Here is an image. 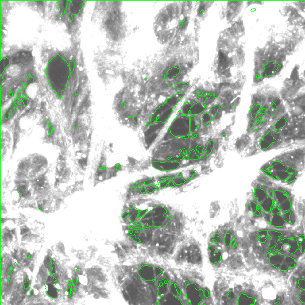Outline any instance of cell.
I'll use <instances>...</instances> for the list:
<instances>
[{
  "instance_id": "cell-33",
  "label": "cell",
  "mask_w": 305,
  "mask_h": 305,
  "mask_svg": "<svg viewBox=\"0 0 305 305\" xmlns=\"http://www.w3.org/2000/svg\"><path fill=\"white\" fill-rule=\"evenodd\" d=\"M183 158H184V156H178V157H169V160H181Z\"/></svg>"
},
{
  "instance_id": "cell-40",
  "label": "cell",
  "mask_w": 305,
  "mask_h": 305,
  "mask_svg": "<svg viewBox=\"0 0 305 305\" xmlns=\"http://www.w3.org/2000/svg\"><path fill=\"white\" fill-rule=\"evenodd\" d=\"M120 164H117L115 165V170H120Z\"/></svg>"
},
{
  "instance_id": "cell-29",
  "label": "cell",
  "mask_w": 305,
  "mask_h": 305,
  "mask_svg": "<svg viewBox=\"0 0 305 305\" xmlns=\"http://www.w3.org/2000/svg\"><path fill=\"white\" fill-rule=\"evenodd\" d=\"M30 280L29 279L28 276H25L24 279H23V284H22V287H23V290L26 288V287L27 286L28 284L29 283Z\"/></svg>"
},
{
  "instance_id": "cell-1",
  "label": "cell",
  "mask_w": 305,
  "mask_h": 305,
  "mask_svg": "<svg viewBox=\"0 0 305 305\" xmlns=\"http://www.w3.org/2000/svg\"><path fill=\"white\" fill-rule=\"evenodd\" d=\"M265 257L269 265L281 272H289L293 270L299 260L296 257L281 252L268 250H266Z\"/></svg>"
},
{
  "instance_id": "cell-30",
  "label": "cell",
  "mask_w": 305,
  "mask_h": 305,
  "mask_svg": "<svg viewBox=\"0 0 305 305\" xmlns=\"http://www.w3.org/2000/svg\"><path fill=\"white\" fill-rule=\"evenodd\" d=\"M157 136V134H153V135H152V136H150L147 139V144L150 145V144H152V141L155 139V138Z\"/></svg>"
},
{
  "instance_id": "cell-28",
  "label": "cell",
  "mask_w": 305,
  "mask_h": 305,
  "mask_svg": "<svg viewBox=\"0 0 305 305\" xmlns=\"http://www.w3.org/2000/svg\"><path fill=\"white\" fill-rule=\"evenodd\" d=\"M281 210L280 209V207L278 206L275 205L273 207V208L272 209L270 214H272V215H279L281 213Z\"/></svg>"
},
{
  "instance_id": "cell-36",
  "label": "cell",
  "mask_w": 305,
  "mask_h": 305,
  "mask_svg": "<svg viewBox=\"0 0 305 305\" xmlns=\"http://www.w3.org/2000/svg\"><path fill=\"white\" fill-rule=\"evenodd\" d=\"M204 11V7H201L199 9V14H203Z\"/></svg>"
},
{
  "instance_id": "cell-25",
  "label": "cell",
  "mask_w": 305,
  "mask_h": 305,
  "mask_svg": "<svg viewBox=\"0 0 305 305\" xmlns=\"http://www.w3.org/2000/svg\"><path fill=\"white\" fill-rule=\"evenodd\" d=\"M219 110H220V109H219V107L218 106H214L212 107V108L210 110V112L211 114V115L212 117L216 116L218 114Z\"/></svg>"
},
{
  "instance_id": "cell-37",
  "label": "cell",
  "mask_w": 305,
  "mask_h": 305,
  "mask_svg": "<svg viewBox=\"0 0 305 305\" xmlns=\"http://www.w3.org/2000/svg\"><path fill=\"white\" fill-rule=\"evenodd\" d=\"M75 272H76V273H81V268H80L79 267H76L75 268Z\"/></svg>"
},
{
  "instance_id": "cell-26",
  "label": "cell",
  "mask_w": 305,
  "mask_h": 305,
  "mask_svg": "<svg viewBox=\"0 0 305 305\" xmlns=\"http://www.w3.org/2000/svg\"><path fill=\"white\" fill-rule=\"evenodd\" d=\"M173 181L174 182L175 184H176V185H182V184H184L186 183L185 180L183 178H180V177L175 178L173 180Z\"/></svg>"
},
{
  "instance_id": "cell-23",
  "label": "cell",
  "mask_w": 305,
  "mask_h": 305,
  "mask_svg": "<svg viewBox=\"0 0 305 305\" xmlns=\"http://www.w3.org/2000/svg\"><path fill=\"white\" fill-rule=\"evenodd\" d=\"M212 115H210L209 113H206L204 114L203 117H202V120H203V123L204 125H207L210 123L211 119H212Z\"/></svg>"
},
{
  "instance_id": "cell-11",
  "label": "cell",
  "mask_w": 305,
  "mask_h": 305,
  "mask_svg": "<svg viewBox=\"0 0 305 305\" xmlns=\"http://www.w3.org/2000/svg\"><path fill=\"white\" fill-rule=\"evenodd\" d=\"M282 216L284 218L285 223H286L293 225L295 222V216L293 213V212H292L291 210L286 212H284Z\"/></svg>"
},
{
  "instance_id": "cell-22",
  "label": "cell",
  "mask_w": 305,
  "mask_h": 305,
  "mask_svg": "<svg viewBox=\"0 0 305 305\" xmlns=\"http://www.w3.org/2000/svg\"><path fill=\"white\" fill-rule=\"evenodd\" d=\"M72 281L71 280H69L67 282V286L66 288V293H67V297L68 299H71L73 295V293L71 292V284Z\"/></svg>"
},
{
  "instance_id": "cell-16",
  "label": "cell",
  "mask_w": 305,
  "mask_h": 305,
  "mask_svg": "<svg viewBox=\"0 0 305 305\" xmlns=\"http://www.w3.org/2000/svg\"><path fill=\"white\" fill-rule=\"evenodd\" d=\"M204 109V106L203 105L201 104H194L192 107H191V114H194V115H197V114H200Z\"/></svg>"
},
{
  "instance_id": "cell-4",
  "label": "cell",
  "mask_w": 305,
  "mask_h": 305,
  "mask_svg": "<svg viewBox=\"0 0 305 305\" xmlns=\"http://www.w3.org/2000/svg\"><path fill=\"white\" fill-rule=\"evenodd\" d=\"M180 164L177 162H157L155 161L152 163V166L156 169L160 170H172L178 168Z\"/></svg>"
},
{
  "instance_id": "cell-41",
  "label": "cell",
  "mask_w": 305,
  "mask_h": 305,
  "mask_svg": "<svg viewBox=\"0 0 305 305\" xmlns=\"http://www.w3.org/2000/svg\"><path fill=\"white\" fill-rule=\"evenodd\" d=\"M10 281H11V276H9V278H7V281H6L7 284H9V283L10 282Z\"/></svg>"
},
{
  "instance_id": "cell-3",
  "label": "cell",
  "mask_w": 305,
  "mask_h": 305,
  "mask_svg": "<svg viewBox=\"0 0 305 305\" xmlns=\"http://www.w3.org/2000/svg\"><path fill=\"white\" fill-rule=\"evenodd\" d=\"M269 196L273 199L275 204L278 206H280L286 200L290 198L286 192L280 189H275L272 191Z\"/></svg>"
},
{
  "instance_id": "cell-31",
  "label": "cell",
  "mask_w": 305,
  "mask_h": 305,
  "mask_svg": "<svg viewBox=\"0 0 305 305\" xmlns=\"http://www.w3.org/2000/svg\"><path fill=\"white\" fill-rule=\"evenodd\" d=\"M14 267L13 265H10L9 267V268H8V271H7V275L9 276H11L14 273Z\"/></svg>"
},
{
  "instance_id": "cell-6",
  "label": "cell",
  "mask_w": 305,
  "mask_h": 305,
  "mask_svg": "<svg viewBox=\"0 0 305 305\" xmlns=\"http://www.w3.org/2000/svg\"><path fill=\"white\" fill-rule=\"evenodd\" d=\"M270 225L276 228H283L285 225V222L281 215H272L269 221Z\"/></svg>"
},
{
  "instance_id": "cell-10",
  "label": "cell",
  "mask_w": 305,
  "mask_h": 305,
  "mask_svg": "<svg viewBox=\"0 0 305 305\" xmlns=\"http://www.w3.org/2000/svg\"><path fill=\"white\" fill-rule=\"evenodd\" d=\"M269 167L273 171H275V172L285 170L288 168L283 162H281L279 160H275V161L272 162Z\"/></svg>"
},
{
  "instance_id": "cell-18",
  "label": "cell",
  "mask_w": 305,
  "mask_h": 305,
  "mask_svg": "<svg viewBox=\"0 0 305 305\" xmlns=\"http://www.w3.org/2000/svg\"><path fill=\"white\" fill-rule=\"evenodd\" d=\"M214 142L213 141H210L205 148L206 157H209L211 154L214 149Z\"/></svg>"
},
{
  "instance_id": "cell-27",
  "label": "cell",
  "mask_w": 305,
  "mask_h": 305,
  "mask_svg": "<svg viewBox=\"0 0 305 305\" xmlns=\"http://www.w3.org/2000/svg\"><path fill=\"white\" fill-rule=\"evenodd\" d=\"M219 59H220V62L222 64H225L226 63L227 57H226V55L223 52H220V53H219Z\"/></svg>"
},
{
  "instance_id": "cell-19",
  "label": "cell",
  "mask_w": 305,
  "mask_h": 305,
  "mask_svg": "<svg viewBox=\"0 0 305 305\" xmlns=\"http://www.w3.org/2000/svg\"><path fill=\"white\" fill-rule=\"evenodd\" d=\"M165 213H166V210H165V208H164L162 207H157L154 208L153 209V211H152V214L155 217L158 216V215H163Z\"/></svg>"
},
{
  "instance_id": "cell-17",
  "label": "cell",
  "mask_w": 305,
  "mask_h": 305,
  "mask_svg": "<svg viewBox=\"0 0 305 305\" xmlns=\"http://www.w3.org/2000/svg\"><path fill=\"white\" fill-rule=\"evenodd\" d=\"M48 268L50 270V275L56 276V264L54 260L51 258L48 264Z\"/></svg>"
},
{
  "instance_id": "cell-9",
  "label": "cell",
  "mask_w": 305,
  "mask_h": 305,
  "mask_svg": "<svg viewBox=\"0 0 305 305\" xmlns=\"http://www.w3.org/2000/svg\"><path fill=\"white\" fill-rule=\"evenodd\" d=\"M273 141H274L273 137H272V136L271 134H268V135L265 136L260 142V144H259L260 148L262 150H265V149H268L272 145V144L273 142Z\"/></svg>"
},
{
  "instance_id": "cell-8",
  "label": "cell",
  "mask_w": 305,
  "mask_h": 305,
  "mask_svg": "<svg viewBox=\"0 0 305 305\" xmlns=\"http://www.w3.org/2000/svg\"><path fill=\"white\" fill-rule=\"evenodd\" d=\"M240 305H259L256 299L251 296L244 294L240 300Z\"/></svg>"
},
{
  "instance_id": "cell-14",
  "label": "cell",
  "mask_w": 305,
  "mask_h": 305,
  "mask_svg": "<svg viewBox=\"0 0 305 305\" xmlns=\"http://www.w3.org/2000/svg\"><path fill=\"white\" fill-rule=\"evenodd\" d=\"M287 171L289 175V177L288 181H286V183H291L295 181V180L297 177V172L294 168H291V167H288Z\"/></svg>"
},
{
  "instance_id": "cell-34",
  "label": "cell",
  "mask_w": 305,
  "mask_h": 305,
  "mask_svg": "<svg viewBox=\"0 0 305 305\" xmlns=\"http://www.w3.org/2000/svg\"><path fill=\"white\" fill-rule=\"evenodd\" d=\"M71 280H72V283H73V284L75 286H76L78 285V284H79V280H78V279L76 276L73 277V278H72Z\"/></svg>"
},
{
  "instance_id": "cell-42",
  "label": "cell",
  "mask_w": 305,
  "mask_h": 305,
  "mask_svg": "<svg viewBox=\"0 0 305 305\" xmlns=\"http://www.w3.org/2000/svg\"><path fill=\"white\" fill-rule=\"evenodd\" d=\"M32 256H32V254H30V253H28V254H27V259H30L31 258H32Z\"/></svg>"
},
{
  "instance_id": "cell-21",
  "label": "cell",
  "mask_w": 305,
  "mask_h": 305,
  "mask_svg": "<svg viewBox=\"0 0 305 305\" xmlns=\"http://www.w3.org/2000/svg\"><path fill=\"white\" fill-rule=\"evenodd\" d=\"M188 159L190 160H196L199 159V155L198 154V152L194 150H191L188 154L187 156Z\"/></svg>"
},
{
  "instance_id": "cell-5",
  "label": "cell",
  "mask_w": 305,
  "mask_h": 305,
  "mask_svg": "<svg viewBox=\"0 0 305 305\" xmlns=\"http://www.w3.org/2000/svg\"><path fill=\"white\" fill-rule=\"evenodd\" d=\"M259 204H260L259 207H261L262 212L266 214H270L272 209L276 205L273 199L270 196H268L262 203H261Z\"/></svg>"
},
{
  "instance_id": "cell-2",
  "label": "cell",
  "mask_w": 305,
  "mask_h": 305,
  "mask_svg": "<svg viewBox=\"0 0 305 305\" xmlns=\"http://www.w3.org/2000/svg\"><path fill=\"white\" fill-rule=\"evenodd\" d=\"M292 292L297 305H305V267L298 270L293 275Z\"/></svg>"
},
{
  "instance_id": "cell-24",
  "label": "cell",
  "mask_w": 305,
  "mask_h": 305,
  "mask_svg": "<svg viewBox=\"0 0 305 305\" xmlns=\"http://www.w3.org/2000/svg\"><path fill=\"white\" fill-rule=\"evenodd\" d=\"M191 106H190L189 103H188V102L186 103V104H184V106L183 107V108H182L183 112L184 114H186V115H187V114L189 113V112L191 111Z\"/></svg>"
},
{
  "instance_id": "cell-39",
  "label": "cell",
  "mask_w": 305,
  "mask_h": 305,
  "mask_svg": "<svg viewBox=\"0 0 305 305\" xmlns=\"http://www.w3.org/2000/svg\"><path fill=\"white\" fill-rule=\"evenodd\" d=\"M99 170H100V172H104V171H105V170H106V167H105V166H104V165H102V166H100V168H99Z\"/></svg>"
},
{
  "instance_id": "cell-32",
  "label": "cell",
  "mask_w": 305,
  "mask_h": 305,
  "mask_svg": "<svg viewBox=\"0 0 305 305\" xmlns=\"http://www.w3.org/2000/svg\"><path fill=\"white\" fill-rule=\"evenodd\" d=\"M204 151V147L202 146V145H198L196 147V152L199 153V154H202L203 153Z\"/></svg>"
},
{
  "instance_id": "cell-13",
  "label": "cell",
  "mask_w": 305,
  "mask_h": 305,
  "mask_svg": "<svg viewBox=\"0 0 305 305\" xmlns=\"http://www.w3.org/2000/svg\"><path fill=\"white\" fill-rule=\"evenodd\" d=\"M166 217L163 215H158L154 217L152 220V225L155 227H159L161 226L166 220Z\"/></svg>"
},
{
  "instance_id": "cell-7",
  "label": "cell",
  "mask_w": 305,
  "mask_h": 305,
  "mask_svg": "<svg viewBox=\"0 0 305 305\" xmlns=\"http://www.w3.org/2000/svg\"><path fill=\"white\" fill-rule=\"evenodd\" d=\"M268 195L267 192L262 188H255L254 191V197L257 203H262Z\"/></svg>"
},
{
  "instance_id": "cell-15",
  "label": "cell",
  "mask_w": 305,
  "mask_h": 305,
  "mask_svg": "<svg viewBox=\"0 0 305 305\" xmlns=\"http://www.w3.org/2000/svg\"><path fill=\"white\" fill-rule=\"evenodd\" d=\"M278 207L281 209V212H286L287 211L290 210L291 209V207H292V202L291 200V199L289 198V199L286 200L284 203H283Z\"/></svg>"
},
{
  "instance_id": "cell-35",
  "label": "cell",
  "mask_w": 305,
  "mask_h": 305,
  "mask_svg": "<svg viewBox=\"0 0 305 305\" xmlns=\"http://www.w3.org/2000/svg\"><path fill=\"white\" fill-rule=\"evenodd\" d=\"M153 183H154V180L152 179H148V180H145L144 184L147 186H150V185L152 184Z\"/></svg>"
},
{
  "instance_id": "cell-12",
  "label": "cell",
  "mask_w": 305,
  "mask_h": 305,
  "mask_svg": "<svg viewBox=\"0 0 305 305\" xmlns=\"http://www.w3.org/2000/svg\"><path fill=\"white\" fill-rule=\"evenodd\" d=\"M247 208L249 210H251L254 214V215H256V216H259L261 214V212H262L261 207H258L257 203L253 201L251 202L250 203L248 204Z\"/></svg>"
},
{
  "instance_id": "cell-20",
  "label": "cell",
  "mask_w": 305,
  "mask_h": 305,
  "mask_svg": "<svg viewBox=\"0 0 305 305\" xmlns=\"http://www.w3.org/2000/svg\"><path fill=\"white\" fill-rule=\"evenodd\" d=\"M224 241H225V245L227 247H229L231 245H233L235 241H233V237H232L231 234L226 233L225 236V237H224Z\"/></svg>"
},
{
  "instance_id": "cell-43",
  "label": "cell",
  "mask_w": 305,
  "mask_h": 305,
  "mask_svg": "<svg viewBox=\"0 0 305 305\" xmlns=\"http://www.w3.org/2000/svg\"><path fill=\"white\" fill-rule=\"evenodd\" d=\"M38 209H39V210H41V211H43V209H42V207L41 206L39 205V206H38Z\"/></svg>"
},
{
  "instance_id": "cell-38",
  "label": "cell",
  "mask_w": 305,
  "mask_h": 305,
  "mask_svg": "<svg viewBox=\"0 0 305 305\" xmlns=\"http://www.w3.org/2000/svg\"><path fill=\"white\" fill-rule=\"evenodd\" d=\"M29 295H30L31 296H34V295H36L35 290H34V289L31 290V291H30V292H29Z\"/></svg>"
}]
</instances>
